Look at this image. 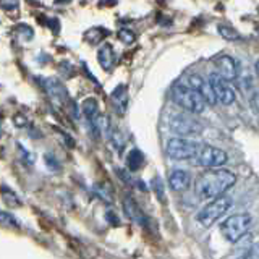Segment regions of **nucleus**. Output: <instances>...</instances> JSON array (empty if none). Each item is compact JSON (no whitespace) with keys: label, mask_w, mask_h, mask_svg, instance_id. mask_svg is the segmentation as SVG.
Segmentation results:
<instances>
[{"label":"nucleus","mask_w":259,"mask_h":259,"mask_svg":"<svg viewBox=\"0 0 259 259\" xmlns=\"http://www.w3.org/2000/svg\"><path fill=\"white\" fill-rule=\"evenodd\" d=\"M217 73L227 81H233L238 75V68H237V62H235L230 55H221L214 60Z\"/></svg>","instance_id":"nucleus-10"},{"label":"nucleus","mask_w":259,"mask_h":259,"mask_svg":"<svg viewBox=\"0 0 259 259\" xmlns=\"http://www.w3.org/2000/svg\"><path fill=\"white\" fill-rule=\"evenodd\" d=\"M118 39L121 40L123 44H133L135 42V32L133 31H130V29H120L118 31Z\"/></svg>","instance_id":"nucleus-21"},{"label":"nucleus","mask_w":259,"mask_h":259,"mask_svg":"<svg viewBox=\"0 0 259 259\" xmlns=\"http://www.w3.org/2000/svg\"><path fill=\"white\" fill-rule=\"evenodd\" d=\"M170 130L180 136H194L202 132V126L190 115H175L170 120Z\"/></svg>","instance_id":"nucleus-8"},{"label":"nucleus","mask_w":259,"mask_h":259,"mask_svg":"<svg viewBox=\"0 0 259 259\" xmlns=\"http://www.w3.org/2000/svg\"><path fill=\"white\" fill-rule=\"evenodd\" d=\"M172 99L175 104L180 105L190 113H201L206 109V101L204 97L198 93L196 89L185 84H175L172 89Z\"/></svg>","instance_id":"nucleus-2"},{"label":"nucleus","mask_w":259,"mask_h":259,"mask_svg":"<svg viewBox=\"0 0 259 259\" xmlns=\"http://www.w3.org/2000/svg\"><path fill=\"white\" fill-rule=\"evenodd\" d=\"M107 36H109V31L104 29V28H93L84 34L86 40H88V42H91V44H99L101 40H104Z\"/></svg>","instance_id":"nucleus-17"},{"label":"nucleus","mask_w":259,"mask_h":259,"mask_svg":"<svg viewBox=\"0 0 259 259\" xmlns=\"http://www.w3.org/2000/svg\"><path fill=\"white\" fill-rule=\"evenodd\" d=\"M2 196H4V199L7 201V204H10V206H16V204H21L20 202V199H18V196L10 190V188H2Z\"/></svg>","instance_id":"nucleus-20"},{"label":"nucleus","mask_w":259,"mask_h":259,"mask_svg":"<svg viewBox=\"0 0 259 259\" xmlns=\"http://www.w3.org/2000/svg\"><path fill=\"white\" fill-rule=\"evenodd\" d=\"M256 73H257V76H259V60L256 62Z\"/></svg>","instance_id":"nucleus-32"},{"label":"nucleus","mask_w":259,"mask_h":259,"mask_svg":"<svg viewBox=\"0 0 259 259\" xmlns=\"http://www.w3.org/2000/svg\"><path fill=\"white\" fill-rule=\"evenodd\" d=\"M123 209H125V214L132 219L133 222H136V224H144V221H146V217H144V214L141 212V209H140V206L136 204V201L133 199V198H130V196H126L125 199H123Z\"/></svg>","instance_id":"nucleus-13"},{"label":"nucleus","mask_w":259,"mask_h":259,"mask_svg":"<svg viewBox=\"0 0 259 259\" xmlns=\"http://www.w3.org/2000/svg\"><path fill=\"white\" fill-rule=\"evenodd\" d=\"M42 86L46 89V93L49 94V97H51L52 101H55L59 105L68 104L70 96H68L67 88L63 86V83H62L60 79H57V78H46Z\"/></svg>","instance_id":"nucleus-9"},{"label":"nucleus","mask_w":259,"mask_h":259,"mask_svg":"<svg viewBox=\"0 0 259 259\" xmlns=\"http://www.w3.org/2000/svg\"><path fill=\"white\" fill-rule=\"evenodd\" d=\"M81 110H83V115L86 117L88 123L91 125L97 118V115H99V104H97L94 97H88V99H84L83 105H81Z\"/></svg>","instance_id":"nucleus-15"},{"label":"nucleus","mask_w":259,"mask_h":259,"mask_svg":"<svg viewBox=\"0 0 259 259\" xmlns=\"http://www.w3.org/2000/svg\"><path fill=\"white\" fill-rule=\"evenodd\" d=\"M67 105H68V112H70V115H71L73 118H75V120H78V117H79V113H78V112H79L78 104H76V102H73V101L70 99Z\"/></svg>","instance_id":"nucleus-27"},{"label":"nucleus","mask_w":259,"mask_h":259,"mask_svg":"<svg viewBox=\"0 0 259 259\" xmlns=\"http://www.w3.org/2000/svg\"><path fill=\"white\" fill-rule=\"evenodd\" d=\"M191 177L186 170H174L168 177V186L174 191H185L190 186Z\"/></svg>","instance_id":"nucleus-11"},{"label":"nucleus","mask_w":259,"mask_h":259,"mask_svg":"<svg viewBox=\"0 0 259 259\" xmlns=\"http://www.w3.org/2000/svg\"><path fill=\"white\" fill-rule=\"evenodd\" d=\"M257 248H259V245H257Z\"/></svg>","instance_id":"nucleus-34"},{"label":"nucleus","mask_w":259,"mask_h":259,"mask_svg":"<svg viewBox=\"0 0 259 259\" xmlns=\"http://www.w3.org/2000/svg\"><path fill=\"white\" fill-rule=\"evenodd\" d=\"M238 259H259V248H257V245L253 246V248H249L246 253L241 254Z\"/></svg>","instance_id":"nucleus-25"},{"label":"nucleus","mask_w":259,"mask_h":259,"mask_svg":"<svg viewBox=\"0 0 259 259\" xmlns=\"http://www.w3.org/2000/svg\"><path fill=\"white\" fill-rule=\"evenodd\" d=\"M18 32H20V37L23 39V40H32V37H34V31H32L29 26H24V24H21V26H18Z\"/></svg>","instance_id":"nucleus-23"},{"label":"nucleus","mask_w":259,"mask_h":259,"mask_svg":"<svg viewBox=\"0 0 259 259\" xmlns=\"http://www.w3.org/2000/svg\"><path fill=\"white\" fill-rule=\"evenodd\" d=\"M251 222H253V219H251L249 214H235L222 222L221 232L225 240L235 243L248 232V229L251 227Z\"/></svg>","instance_id":"nucleus-4"},{"label":"nucleus","mask_w":259,"mask_h":259,"mask_svg":"<svg viewBox=\"0 0 259 259\" xmlns=\"http://www.w3.org/2000/svg\"><path fill=\"white\" fill-rule=\"evenodd\" d=\"M15 123H18L16 126H24V125H26V118H24L23 115H16L15 117Z\"/></svg>","instance_id":"nucleus-29"},{"label":"nucleus","mask_w":259,"mask_h":259,"mask_svg":"<svg viewBox=\"0 0 259 259\" xmlns=\"http://www.w3.org/2000/svg\"><path fill=\"white\" fill-rule=\"evenodd\" d=\"M227 160H229V156H227V152L224 149L215 148V146H209V144H201L198 154L193 157L194 164L199 167H206V168L222 167Z\"/></svg>","instance_id":"nucleus-6"},{"label":"nucleus","mask_w":259,"mask_h":259,"mask_svg":"<svg viewBox=\"0 0 259 259\" xmlns=\"http://www.w3.org/2000/svg\"><path fill=\"white\" fill-rule=\"evenodd\" d=\"M207 81H209L210 89H212L217 102H221L222 105H232L235 102L237 96H235L233 88L229 84V81L224 79L219 73H212Z\"/></svg>","instance_id":"nucleus-7"},{"label":"nucleus","mask_w":259,"mask_h":259,"mask_svg":"<svg viewBox=\"0 0 259 259\" xmlns=\"http://www.w3.org/2000/svg\"><path fill=\"white\" fill-rule=\"evenodd\" d=\"M201 144L196 141L186 140V138H172L167 143L165 152L170 159L174 160H188L198 154Z\"/></svg>","instance_id":"nucleus-5"},{"label":"nucleus","mask_w":259,"mask_h":259,"mask_svg":"<svg viewBox=\"0 0 259 259\" xmlns=\"http://www.w3.org/2000/svg\"><path fill=\"white\" fill-rule=\"evenodd\" d=\"M49 24H51V28H52L54 32H59L60 31V23H59V20H57V18H52Z\"/></svg>","instance_id":"nucleus-28"},{"label":"nucleus","mask_w":259,"mask_h":259,"mask_svg":"<svg viewBox=\"0 0 259 259\" xmlns=\"http://www.w3.org/2000/svg\"><path fill=\"white\" fill-rule=\"evenodd\" d=\"M2 133H4V128H2V125H0V136H2Z\"/></svg>","instance_id":"nucleus-33"},{"label":"nucleus","mask_w":259,"mask_h":259,"mask_svg":"<svg viewBox=\"0 0 259 259\" xmlns=\"http://www.w3.org/2000/svg\"><path fill=\"white\" fill-rule=\"evenodd\" d=\"M0 225H4V227H10V229H18V222H16V219L12 215V214H8V212H2L0 210Z\"/></svg>","instance_id":"nucleus-19"},{"label":"nucleus","mask_w":259,"mask_h":259,"mask_svg":"<svg viewBox=\"0 0 259 259\" xmlns=\"http://www.w3.org/2000/svg\"><path fill=\"white\" fill-rule=\"evenodd\" d=\"M237 182V177L230 170L224 168H209L202 172L196 183H194V190L201 199H214L222 196V194L232 188Z\"/></svg>","instance_id":"nucleus-1"},{"label":"nucleus","mask_w":259,"mask_h":259,"mask_svg":"<svg viewBox=\"0 0 259 259\" xmlns=\"http://www.w3.org/2000/svg\"><path fill=\"white\" fill-rule=\"evenodd\" d=\"M46 164H47V168L49 170H52V172H59L60 170V164H59V160L55 159V156L54 154H51V152H47L46 154Z\"/></svg>","instance_id":"nucleus-22"},{"label":"nucleus","mask_w":259,"mask_h":259,"mask_svg":"<svg viewBox=\"0 0 259 259\" xmlns=\"http://www.w3.org/2000/svg\"><path fill=\"white\" fill-rule=\"evenodd\" d=\"M0 7L4 10H15L18 8V0H0Z\"/></svg>","instance_id":"nucleus-26"},{"label":"nucleus","mask_w":259,"mask_h":259,"mask_svg":"<svg viewBox=\"0 0 259 259\" xmlns=\"http://www.w3.org/2000/svg\"><path fill=\"white\" fill-rule=\"evenodd\" d=\"M57 4H67V2H70V0H55Z\"/></svg>","instance_id":"nucleus-31"},{"label":"nucleus","mask_w":259,"mask_h":259,"mask_svg":"<svg viewBox=\"0 0 259 259\" xmlns=\"http://www.w3.org/2000/svg\"><path fill=\"white\" fill-rule=\"evenodd\" d=\"M144 164V154L140 151V149H132L130 154L126 156V165L128 168L132 170V172H136V170H140Z\"/></svg>","instance_id":"nucleus-16"},{"label":"nucleus","mask_w":259,"mask_h":259,"mask_svg":"<svg viewBox=\"0 0 259 259\" xmlns=\"http://www.w3.org/2000/svg\"><path fill=\"white\" fill-rule=\"evenodd\" d=\"M97 60H99V65L102 67V70L110 71L115 65V52H113V47L110 44H104L99 52H97Z\"/></svg>","instance_id":"nucleus-12"},{"label":"nucleus","mask_w":259,"mask_h":259,"mask_svg":"<svg viewBox=\"0 0 259 259\" xmlns=\"http://www.w3.org/2000/svg\"><path fill=\"white\" fill-rule=\"evenodd\" d=\"M219 34H221L224 39L227 40H238L240 39V32L232 28V26H227V24H219Z\"/></svg>","instance_id":"nucleus-18"},{"label":"nucleus","mask_w":259,"mask_h":259,"mask_svg":"<svg viewBox=\"0 0 259 259\" xmlns=\"http://www.w3.org/2000/svg\"><path fill=\"white\" fill-rule=\"evenodd\" d=\"M232 207V199L229 196H219V198H214L212 201L206 204L202 207L198 215H196V221L202 225V227H210L214 225L215 221H219L222 215L227 214V210Z\"/></svg>","instance_id":"nucleus-3"},{"label":"nucleus","mask_w":259,"mask_h":259,"mask_svg":"<svg viewBox=\"0 0 259 259\" xmlns=\"http://www.w3.org/2000/svg\"><path fill=\"white\" fill-rule=\"evenodd\" d=\"M110 99H112L113 107L117 109L118 113H125L126 104H128V94H126V88L123 84H120L113 89V93L110 94Z\"/></svg>","instance_id":"nucleus-14"},{"label":"nucleus","mask_w":259,"mask_h":259,"mask_svg":"<svg viewBox=\"0 0 259 259\" xmlns=\"http://www.w3.org/2000/svg\"><path fill=\"white\" fill-rule=\"evenodd\" d=\"M20 152H21V157H23V160L26 162L28 165H32L34 164V160H36V156L32 152H29V151H26L23 148V146H20Z\"/></svg>","instance_id":"nucleus-24"},{"label":"nucleus","mask_w":259,"mask_h":259,"mask_svg":"<svg viewBox=\"0 0 259 259\" xmlns=\"http://www.w3.org/2000/svg\"><path fill=\"white\" fill-rule=\"evenodd\" d=\"M254 104H256V109H257V112H259V93L254 94Z\"/></svg>","instance_id":"nucleus-30"}]
</instances>
